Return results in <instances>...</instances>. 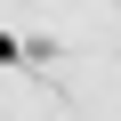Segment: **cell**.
I'll return each instance as SVG.
<instances>
[{"mask_svg":"<svg viewBox=\"0 0 121 121\" xmlns=\"http://www.w3.org/2000/svg\"><path fill=\"white\" fill-rule=\"evenodd\" d=\"M0 65H24V40L16 32H0Z\"/></svg>","mask_w":121,"mask_h":121,"instance_id":"6da1fadb","label":"cell"}]
</instances>
